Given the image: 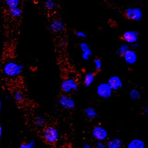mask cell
<instances>
[{
    "mask_svg": "<svg viewBox=\"0 0 148 148\" xmlns=\"http://www.w3.org/2000/svg\"><path fill=\"white\" fill-rule=\"evenodd\" d=\"M125 15L126 18L130 20L139 22L143 18L144 13L140 7H130L125 10Z\"/></svg>",
    "mask_w": 148,
    "mask_h": 148,
    "instance_id": "6da1fadb",
    "label": "cell"
},
{
    "mask_svg": "<svg viewBox=\"0 0 148 148\" xmlns=\"http://www.w3.org/2000/svg\"><path fill=\"white\" fill-rule=\"evenodd\" d=\"M43 136L46 143L50 144H54L59 138V134L56 128L49 126L44 130Z\"/></svg>",
    "mask_w": 148,
    "mask_h": 148,
    "instance_id": "7a4b0ae2",
    "label": "cell"
},
{
    "mask_svg": "<svg viewBox=\"0 0 148 148\" xmlns=\"http://www.w3.org/2000/svg\"><path fill=\"white\" fill-rule=\"evenodd\" d=\"M96 94L99 97L104 99H110L112 96L114 91L106 82L100 83L96 88Z\"/></svg>",
    "mask_w": 148,
    "mask_h": 148,
    "instance_id": "3957f363",
    "label": "cell"
},
{
    "mask_svg": "<svg viewBox=\"0 0 148 148\" xmlns=\"http://www.w3.org/2000/svg\"><path fill=\"white\" fill-rule=\"evenodd\" d=\"M79 86L77 81L73 78H69L63 80L61 83V89L66 94H69L77 91Z\"/></svg>",
    "mask_w": 148,
    "mask_h": 148,
    "instance_id": "277c9868",
    "label": "cell"
},
{
    "mask_svg": "<svg viewBox=\"0 0 148 148\" xmlns=\"http://www.w3.org/2000/svg\"><path fill=\"white\" fill-rule=\"evenodd\" d=\"M23 69V66L14 62H10L5 64L4 71L5 74L10 77H15L20 74Z\"/></svg>",
    "mask_w": 148,
    "mask_h": 148,
    "instance_id": "5b68a950",
    "label": "cell"
},
{
    "mask_svg": "<svg viewBox=\"0 0 148 148\" xmlns=\"http://www.w3.org/2000/svg\"><path fill=\"white\" fill-rule=\"evenodd\" d=\"M92 136L97 141H105L109 138V132L103 126L97 125L92 129Z\"/></svg>",
    "mask_w": 148,
    "mask_h": 148,
    "instance_id": "8992f818",
    "label": "cell"
},
{
    "mask_svg": "<svg viewBox=\"0 0 148 148\" xmlns=\"http://www.w3.org/2000/svg\"><path fill=\"white\" fill-rule=\"evenodd\" d=\"M58 103L63 108L67 110H73L76 105L74 99L67 94H63L60 97Z\"/></svg>",
    "mask_w": 148,
    "mask_h": 148,
    "instance_id": "52a82bcc",
    "label": "cell"
},
{
    "mask_svg": "<svg viewBox=\"0 0 148 148\" xmlns=\"http://www.w3.org/2000/svg\"><path fill=\"white\" fill-rule=\"evenodd\" d=\"M122 38L126 43L130 45L138 42L140 38V34L137 30H126L123 33Z\"/></svg>",
    "mask_w": 148,
    "mask_h": 148,
    "instance_id": "ba28073f",
    "label": "cell"
},
{
    "mask_svg": "<svg viewBox=\"0 0 148 148\" xmlns=\"http://www.w3.org/2000/svg\"><path fill=\"white\" fill-rule=\"evenodd\" d=\"M107 83L114 91H118L123 86V81L118 75H112L110 77Z\"/></svg>",
    "mask_w": 148,
    "mask_h": 148,
    "instance_id": "9c48e42d",
    "label": "cell"
},
{
    "mask_svg": "<svg viewBox=\"0 0 148 148\" xmlns=\"http://www.w3.org/2000/svg\"><path fill=\"white\" fill-rule=\"evenodd\" d=\"M124 61L127 64L133 66L137 63L138 55L134 49L130 48L123 56Z\"/></svg>",
    "mask_w": 148,
    "mask_h": 148,
    "instance_id": "30bf717a",
    "label": "cell"
},
{
    "mask_svg": "<svg viewBox=\"0 0 148 148\" xmlns=\"http://www.w3.org/2000/svg\"><path fill=\"white\" fill-rule=\"evenodd\" d=\"M79 47L82 53L81 57L83 60L85 61L90 60L92 56V52L89 44L86 42H82L80 44Z\"/></svg>",
    "mask_w": 148,
    "mask_h": 148,
    "instance_id": "8fae6325",
    "label": "cell"
},
{
    "mask_svg": "<svg viewBox=\"0 0 148 148\" xmlns=\"http://www.w3.org/2000/svg\"><path fill=\"white\" fill-rule=\"evenodd\" d=\"M49 28L52 32L54 33H61L65 29V25L61 20H55L52 21L49 25Z\"/></svg>",
    "mask_w": 148,
    "mask_h": 148,
    "instance_id": "7c38bea8",
    "label": "cell"
},
{
    "mask_svg": "<svg viewBox=\"0 0 148 148\" xmlns=\"http://www.w3.org/2000/svg\"><path fill=\"white\" fill-rule=\"evenodd\" d=\"M106 143L108 148H121L124 146L123 140L119 138L110 139Z\"/></svg>",
    "mask_w": 148,
    "mask_h": 148,
    "instance_id": "4fadbf2b",
    "label": "cell"
},
{
    "mask_svg": "<svg viewBox=\"0 0 148 148\" xmlns=\"http://www.w3.org/2000/svg\"><path fill=\"white\" fill-rule=\"evenodd\" d=\"M146 146L145 141L140 138L131 140L127 145L128 148H145Z\"/></svg>",
    "mask_w": 148,
    "mask_h": 148,
    "instance_id": "5bb4252c",
    "label": "cell"
},
{
    "mask_svg": "<svg viewBox=\"0 0 148 148\" xmlns=\"http://www.w3.org/2000/svg\"><path fill=\"white\" fill-rule=\"evenodd\" d=\"M86 117L90 120H93L98 116V112L95 108L92 106H88L84 110Z\"/></svg>",
    "mask_w": 148,
    "mask_h": 148,
    "instance_id": "9a60e30c",
    "label": "cell"
},
{
    "mask_svg": "<svg viewBox=\"0 0 148 148\" xmlns=\"http://www.w3.org/2000/svg\"><path fill=\"white\" fill-rule=\"evenodd\" d=\"M96 75L91 72L87 73L84 76L83 83L86 87L88 88L92 85L95 81Z\"/></svg>",
    "mask_w": 148,
    "mask_h": 148,
    "instance_id": "2e32d148",
    "label": "cell"
},
{
    "mask_svg": "<svg viewBox=\"0 0 148 148\" xmlns=\"http://www.w3.org/2000/svg\"><path fill=\"white\" fill-rule=\"evenodd\" d=\"M131 48L130 45L127 43L123 44L118 47L117 50L116 51V54L120 57H123L124 54Z\"/></svg>",
    "mask_w": 148,
    "mask_h": 148,
    "instance_id": "e0dca14e",
    "label": "cell"
},
{
    "mask_svg": "<svg viewBox=\"0 0 148 148\" xmlns=\"http://www.w3.org/2000/svg\"><path fill=\"white\" fill-rule=\"evenodd\" d=\"M129 96L130 98L133 101H138L141 97V92L138 88H134L130 91L129 92Z\"/></svg>",
    "mask_w": 148,
    "mask_h": 148,
    "instance_id": "ac0fdd59",
    "label": "cell"
},
{
    "mask_svg": "<svg viewBox=\"0 0 148 148\" xmlns=\"http://www.w3.org/2000/svg\"><path fill=\"white\" fill-rule=\"evenodd\" d=\"M8 11L9 14L14 17H19L22 15V10L18 7L16 8H8Z\"/></svg>",
    "mask_w": 148,
    "mask_h": 148,
    "instance_id": "d6986e66",
    "label": "cell"
},
{
    "mask_svg": "<svg viewBox=\"0 0 148 148\" xmlns=\"http://www.w3.org/2000/svg\"><path fill=\"white\" fill-rule=\"evenodd\" d=\"M20 0H5V3L8 8H16L18 7Z\"/></svg>",
    "mask_w": 148,
    "mask_h": 148,
    "instance_id": "ffe728a7",
    "label": "cell"
},
{
    "mask_svg": "<svg viewBox=\"0 0 148 148\" xmlns=\"http://www.w3.org/2000/svg\"><path fill=\"white\" fill-rule=\"evenodd\" d=\"M94 64V69L96 71H99L101 70L102 66V62L100 59L96 58L93 61Z\"/></svg>",
    "mask_w": 148,
    "mask_h": 148,
    "instance_id": "44dd1931",
    "label": "cell"
},
{
    "mask_svg": "<svg viewBox=\"0 0 148 148\" xmlns=\"http://www.w3.org/2000/svg\"><path fill=\"white\" fill-rule=\"evenodd\" d=\"M45 6L49 10H53L56 7V4L53 0H46L45 2Z\"/></svg>",
    "mask_w": 148,
    "mask_h": 148,
    "instance_id": "7402d4cb",
    "label": "cell"
},
{
    "mask_svg": "<svg viewBox=\"0 0 148 148\" xmlns=\"http://www.w3.org/2000/svg\"><path fill=\"white\" fill-rule=\"evenodd\" d=\"M45 123V119L42 116H38L35 120V124L36 125L39 127H42L44 126Z\"/></svg>",
    "mask_w": 148,
    "mask_h": 148,
    "instance_id": "603a6c76",
    "label": "cell"
},
{
    "mask_svg": "<svg viewBox=\"0 0 148 148\" xmlns=\"http://www.w3.org/2000/svg\"><path fill=\"white\" fill-rule=\"evenodd\" d=\"M35 143L34 140H31L30 142L27 143H23L20 145V148H32L35 147Z\"/></svg>",
    "mask_w": 148,
    "mask_h": 148,
    "instance_id": "cb8c5ba5",
    "label": "cell"
},
{
    "mask_svg": "<svg viewBox=\"0 0 148 148\" xmlns=\"http://www.w3.org/2000/svg\"><path fill=\"white\" fill-rule=\"evenodd\" d=\"M14 96L16 101L18 102H21L23 100V95L20 92L17 91L15 92L14 93Z\"/></svg>",
    "mask_w": 148,
    "mask_h": 148,
    "instance_id": "d4e9b609",
    "label": "cell"
},
{
    "mask_svg": "<svg viewBox=\"0 0 148 148\" xmlns=\"http://www.w3.org/2000/svg\"><path fill=\"white\" fill-rule=\"evenodd\" d=\"M95 146L97 148H107L106 143L105 141H97Z\"/></svg>",
    "mask_w": 148,
    "mask_h": 148,
    "instance_id": "484cf974",
    "label": "cell"
},
{
    "mask_svg": "<svg viewBox=\"0 0 148 148\" xmlns=\"http://www.w3.org/2000/svg\"><path fill=\"white\" fill-rule=\"evenodd\" d=\"M76 36L81 38H87V35L85 32L82 31H77L76 33Z\"/></svg>",
    "mask_w": 148,
    "mask_h": 148,
    "instance_id": "4316f807",
    "label": "cell"
},
{
    "mask_svg": "<svg viewBox=\"0 0 148 148\" xmlns=\"http://www.w3.org/2000/svg\"><path fill=\"white\" fill-rule=\"evenodd\" d=\"M130 48L131 49H138V48L139 47L140 44L138 43V42H137L134 43L130 45Z\"/></svg>",
    "mask_w": 148,
    "mask_h": 148,
    "instance_id": "83f0119b",
    "label": "cell"
},
{
    "mask_svg": "<svg viewBox=\"0 0 148 148\" xmlns=\"http://www.w3.org/2000/svg\"><path fill=\"white\" fill-rule=\"evenodd\" d=\"M92 147L90 143H85L83 145V148H91Z\"/></svg>",
    "mask_w": 148,
    "mask_h": 148,
    "instance_id": "f1b7e54d",
    "label": "cell"
},
{
    "mask_svg": "<svg viewBox=\"0 0 148 148\" xmlns=\"http://www.w3.org/2000/svg\"><path fill=\"white\" fill-rule=\"evenodd\" d=\"M143 113L145 115H148V106L145 107V108L143 110Z\"/></svg>",
    "mask_w": 148,
    "mask_h": 148,
    "instance_id": "f546056e",
    "label": "cell"
},
{
    "mask_svg": "<svg viewBox=\"0 0 148 148\" xmlns=\"http://www.w3.org/2000/svg\"><path fill=\"white\" fill-rule=\"evenodd\" d=\"M2 130L1 126L0 125V138H1V135H2Z\"/></svg>",
    "mask_w": 148,
    "mask_h": 148,
    "instance_id": "4dcf8cb0",
    "label": "cell"
},
{
    "mask_svg": "<svg viewBox=\"0 0 148 148\" xmlns=\"http://www.w3.org/2000/svg\"><path fill=\"white\" fill-rule=\"evenodd\" d=\"M1 100H0V112H1Z\"/></svg>",
    "mask_w": 148,
    "mask_h": 148,
    "instance_id": "1f68e13d",
    "label": "cell"
}]
</instances>
